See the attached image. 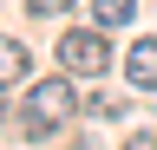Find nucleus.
I'll use <instances>...</instances> for the list:
<instances>
[{
  "instance_id": "nucleus-1",
  "label": "nucleus",
  "mask_w": 157,
  "mask_h": 150,
  "mask_svg": "<svg viewBox=\"0 0 157 150\" xmlns=\"http://www.w3.org/2000/svg\"><path fill=\"white\" fill-rule=\"evenodd\" d=\"M72 111H78V91H72V79H39V85H26L20 124H26V137H52V130L72 118Z\"/></svg>"
},
{
  "instance_id": "nucleus-2",
  "label": "nucleus",
  "mask_w": 157,
  "mask_h": 150,
  "mask_svg": "<svg viewBox=\"0 0 157 150\" xmlns=\"http://www.w3.org/2000/svg\"><path fill=\"white\" fill-rule=\"evenodd\" d=\"M59 65H66V72H78V79H98V72L111 65L105 33H66V39H59Z\"/></svg>"
},
{
  "instance_id": "nucleus-3",
  "label": "nucleus",
  "mask_w": 157,
  "mask_h": 150,
  "mask_svg": "<svg viewBox=\"0 0 157 150\" xmlns=\"http://www.w3.org/2000/svg\"><path fill=\"white\" fill-rule=\"evenodd\" d=\"M124 79H131V91H157V39H137V46H131Z\"/></svg>"
},
{
  "instance_id": "nucleus-4",
  "label": "nucleus",
  "mask_w": 157,
  "mask_h": 150,
  "mask_svg": "<svg viewBox=\"0 0 157 150\" xmlns=\"http://www.w3.org/2000/svg\"><path fill=\"white\" fill-rule=\"evenodd\" d=\"M20 79H26V46L0 39V85H20Z\"/></svg>"
},
{
  "instance_id": "nucleus-5",
  "label": "nucleus",
  "mask_w": 157,
  "mask_h": 150,
  "mask_svg": "<svg viewBox=\"0 0 157 150\" xmlns=\"http://www.w3.org/2000/svg\"><path fill=\"white\" fill-rule=\"evenodd\" d=\"M131 13H137V0H92V20L98 26H124Z\"/></svg>"
},
{
  "instance_id": "nucleus-6",
  "label": "nucleus",
  "mask_w": 157,
  "mask_h": 150,
  "mask_svg": "<svg viewBox=\"0 0 157 150\" xmlns=\"http://www.w3.org/2000/svg\"><path fill=\"white\" fill-rule=\"evenodd\" d=\"M124 150H157V130H131V137H124Z\"/></svg>"
},
{
  "instance_id": "nucleus-7",
  "label": "nucleus",
  "mask_w": 157,
  "mask_h": 150,
  "mask_svg": "<svg viewBox=\"0 0 157 150\" xmlns=\"http://www.w3.org/2000/svg\"><path fill=\"white\" fill-rule=\"evenodd\" d=\"M72 0H33V13H66Z\"/></svg>"
},
{
  "instance_id": "nucleus-8",
  "label": "nucleus",
  "mask_w": 157,
  "mask_h": 150,
  "mask_svg": "<svg viewBox=\"0 0 157 150\" xmlns=\"http://www.w3.org/2000/svg\"><path fill=\"white\" fill-rule=\"evenodd\" d=\"M0 118H7V85H0Z\"/></svg>"
}]
</instances>
